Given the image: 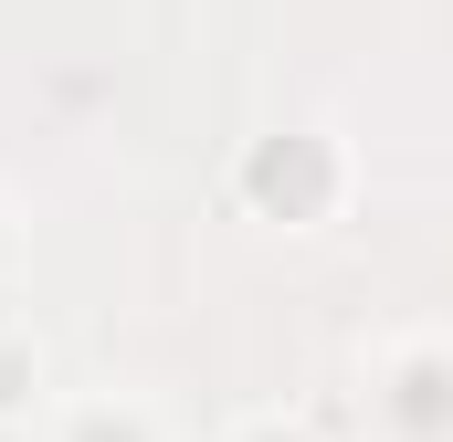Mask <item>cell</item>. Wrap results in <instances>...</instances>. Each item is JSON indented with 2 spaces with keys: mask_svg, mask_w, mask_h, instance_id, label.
I'll return each mask as SVG.
<instances>
[{
  "mask_svg": "<svg viewBox=\"0 0 453 442\" xmlns=\"http://www.w3.org/2000/svg\"><path fill=\"white\" fill-rule=\"evenodd\" d=\"M380 442H453V337H390L369 369Z\"/></svg>",
  "mask_w": 453,
  "mask_h": 442,
  "instance_id": "obj_1",
  "label": "cell"
},
{
  "mask_svg": "<svg viewBox=\"0 0 453 442\" xmlns=\"http://www.w3.org/2000/svg\"><path fill=\"white\" fill-rule=\"evenodd\" d=\"M242 190H253L264 211H285V221H327L348 201V148L327 126H274V137H253Z\"/></svg>",
  "mask_w": 453,
  "mask_h": 442,
  "instance_id": "obj_2",
  "label": "cell"
},
{
  "mask_svg": "<svg viewBox=\"0 0 453 442\" xmlns=\"http://www.w3.org/2000/svg\"><path fill=\"white\" fill-rule=\"evenodd\" d=\"M53 442H158V432H148V411H127V400H85V411H64Z\"/></svg>",
  "mask_w": 453,
  "mask_h": 442,
  "instance_id": "obj_3",
  "label": "cell"
},
{
  "mask_svg": "<svg viewBox=\"0 0 453 442\" xmlns=\"http://www.w3.org/2000/svg\"><path fill=\"white\" fill-rule=\"evenodd\" d=\"M32 369H42V358H32V337H21V327H0V411L32 390Z\"/></svg>",
  "mask_w": 453,
  "mask_h": 442,
  "instance_id": "obj_4",
  "label": "cell"
},
{
  "mask_svg": "<svg viewBox=\"0 0 453 442\" xmlns=\"http://www.w3.org/2000/svg\"><path fill=\"white\" fill-rule=\"evenodd\" d=\"M232 442H306V432H296V422H274V411H264V422H242V432H232Z\"/></svg>",
  "mask_w": 453,
  "mask_h": 442,
  "instance_id": "obj_5",
  "label": "cell"
}]
</instances>
